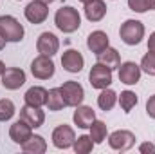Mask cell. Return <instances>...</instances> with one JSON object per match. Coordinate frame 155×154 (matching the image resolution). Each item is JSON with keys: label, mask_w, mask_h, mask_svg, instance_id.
I'll return each mask as SVG.
<instances>
[{"label": "cell", "mask_w": 155, "mask_h": 154, "mask_svg": "<svg viewBox=\"0 0 155 154\" xmlns=\"http://www.w3.org/2000/svg\"><path fill=\"white\" fill-rule=\"evenodd\" d=\"M79 2H83V4H87V2H90V0H79Z\"/></svg>", "instance_id": "obj_37"}, {"label": "cell", "mask_w": 155, "mask_h": 154, "mask_svg": "<svg viewBox=\"0 0 155 154\" xmlns=\"http://www.w3.org/2000/svg\"><path fill=\"white\" fill-rule=\"evenodd\" d=\"M148 51L155 53V31L150 35V38H148Z\"/></svg>", "instance_id": "obj_32"}, {"label": "cell", "mask_w": 155, "mask_h": 154, "mask_svg": "<svg viewBox=\"0 0 155 154\" xmlns=\"http://www.w3.org/2000/svg\"><path fill=\"white\" fill-rule=\"evenodd\" d=\"M117 102V93L116 91H112V89H101V93H99V96H97V107L101 109V111H105V113H108V111H112L114 109V105H116Z\"/></svg>", "instance_id": "obj_22"}, {"label": "cell", "mask_w": 155, "mask_h": 154, "mask_svg": "<svg viewBox=\"0 0 155 154\" xmlns=\"http://www.w3.org/2000/svg\"><path fill=\"white\" fill-rule=\"evenodd\" d=\"M148 5H150L152 11H155V0H148Z\"/></svg>", "instance_id": "obj_34"}, {"label": "cell", "mask_w": 155, "mask_h": 154, "mask_svg": "<svg viewBox=\"0 0 155 154\" xmlns=\"http://www.w3.org/2000/svg\"><path fill=\"white\" fill-rule=\"evenodd\" d=\"M119 82L124 85H135L141 80V65L135 62H124L119 67Z\"/></svg>", "instance_id": "obj_12"}, {"label": "cell", "mask_w": 155, "mask_h": 154, "mask_svg": "<svg viewBox=\"0 0 155 154\" xmlns=\"http://www.w3.org/2000/svg\"><path fill=\"white\" fill-rule=\"evenodd\" d=\"M97 62L103 64V65H107V67H110V69H117V67L121 65V56H119L117 49H114V47L108 45L105 51H101V53L97 54Z\"/></svg>", "instance_id": "obj_20"}, {"label": "cell", "mask_w": 155, "mask_h": 154, "mask_svg": "<svg viewBox=\"0 0 155 154\" xmlns=\"http://www.w3.org/2000/svg\"><path fill=\"white\" fill-rule=\"evenodd\" d=\"M24 100L27 105H35V107H41L47 102V89H43L41 85H33L27 89V93L24 94Z\"/></svg>", "instance_id": "obj_19"}, {"label": "cell", "mask_w": 155, "mask_h": 154, "mask_svg": "<svg viewBox=\"0 0 155 154\" xmlns=\"http://www.w3.org/2000/svg\"><path fill=\"white\" fill-rule=\"evenodd\" d=\"M128 7L135 13H146L150 9L148 0H128Z\"/></svg>", "instance_id": "obj_29"}, {"label": "cell", "mask_w": 155, "mask_h": 154, "mask_svg": "<svg viewBox=\"0 0 155 154\" xmlns=\"http://www.w3.org/2000/svg\"><path fill=\"white\" fill-rule=\"evenodd\" d=\"M107 134H108V129H107L105 121L94 120L92 125H90V138H92V142H94L96 145H97V143H103V142L107 140Z\"/></svg>", "instance_id": "obj_24"}, {"label": "cell", "mask_w": 155, "mask_h": 154, "mask_svg": "<svg viewBox=\"0 0 155 154\" xmlns=\"http://www.w3.org/2000/svg\"><path fill=\"white\" fill-rule=\"evenodd\" d=\"M54 62H52V56H47V54H40L36 56L33 62H31V73L33 76L38 78V80H49V78L54 76Z\"/></svg>", "instance_id": "obj_7"}, {"label": "cell", "mask_w": 155, "mask_h": 154, "mask_svg": "<svg viewBox=\"0 0 155 154\" xmlns=\"http://www.w3.org/2000/svg\"><path fill=\"white\" fill-rule=\"evenodd\" d=\"M31 136H33V127L25 120H22V118L9 127V138L15 143H18V145H22L24 142H27Z\"/></svg>", "instance_id": "obj_13"}, {"label": "cell", "mask_w": 155, "mask_h": 154, "mask_svg": "<svg viewBox=\"0 0 155 154\" xmlns=\"http://www.w3.org/2000/svg\"><path fill=\"white\" fill-rule=\"evenodd\" d=\"M119 37L126 45H137L144 38V24L139 20H126L121 24Z\"/></svg>", "instance_id": "obj_3"}, {"label": "cell", "mask_w": 155, "mask_h": 154, "mask_svg": "<svg viewBox=\"0 0 155 154\" xmlns=\"http://www.w3.org/2000/svg\"><path fill=\"white\" fill-rule=\"evenodd\" d=\"M54 24H56V27L61 33L71 35V33H74V31L79 29L81 16H79L78 9H74L72 5H61L56 11V15H54Z\"/></svg>", "instance_id": "obj_1"}, {"label": "cell", "mask_w": 155, "mask_h": 154, "mask_svg": "<svg viewBox=\"0 0 155 154\" xmlns=\"http://www.w3.org/2000/svg\"><path fill=\"white\" fill-rule=\"evenodd\" d=\"M146 113H148L150 118H153L155 120V94L153 96H150L148 102H146Z\"/></svg>", "instance_id": "obj_31"}, {"label": "cell", "mask_w": 155, "mask_h": 154, "mask_svg": "<svg viewBox=\"0 0 155 154\" xmlns=\"http://www.w3.org/2000/svg\"><path fill=\"white\" fill-rule=\"evenodd\" d=\"M139 152L141 154H155V145L150 142H144L139 145Z\"/></svg>", "instance_id": "obj_30"}, {"label": "cell", "mask_w": 155, "mask_h": 154, "mask_svg": "<svg viewBox=\"0 0 155 154\" xmlns=\"http://www.w3.org/2000/svg\"><path fill=\"white\" fill-rule=\"evenodd\" d=\"M88 82H90V85L94 89H99V91L110 87V83H112V69L99 64V62L94 64L90 73H88Z\"/></svg>", "instance_id": "obj_4"}, {"label": "cell", "mask_w": 155, "mask_h": 154, "mask_svg": "<svg viewBox=\"0 0 155 154\" xmlns=\"http://www.w3.org/2000/svg\"><path fill=\"white\" fill-rule=\"evenodd\" d=\"M74 123H76L79 129H90L92 121L96 120V113L92 107L88 105H78L76 111H74V116H72Z\"/></svg>", "instance_id": "obj_18"}, {"label": "cell", "mask_w": 155, "mask_h": 154, "mask_svg": "<svg viewBox=\"0 0 155 154\" xmlns=\"http://www.w3.org/2000/svg\"><path fill=\"white\" fill-rule=\"evenodd\" d=\"M2 85L9 91H16L25 83V73L20 67H9L2 73Z\"/></svg>", "instance_id": "obj_11"}, {"label": "cell", "mask_w": 155, "mask_h": 154, "mask_svg": "<svg viewBox=\"0 0 155 154\" xmlns=\"http://www.w3.org/2000/svg\"><path fill=\"white\" fill-rule=\"evenodd\" d=\"M4 71H5V64L0 60V76H2V73H4Z\"/></svg>", "instance_id": "obj_35"}, {"label": "cell", "mask_w": 155, "mask_h": 154, "mask_svg": "<svg viewBox=\"0 0 155 154\" xmlns=\"http://www.w3.org/2000/svg\"><path fill=\"white\" fill-rule=\"evenodd\" d=\"M60 91H61V96H63L67 107H78V105H81V102L85 98V91H83L81 83H78L74 80L63 82V85L60 87Z\"/></svg>", "instance_id": "obj_5"}, {"label": "cell", "mask_w": 155, "mask_h": 154, "mask_svg": "<svg viewBox=\"0 0 155 154\" xmlns=\"http://www.w3.org/2000/svg\"><path fill=\"white\" fill-rule=\"evenodd\" d=\"M94 142H92V138H90V134L87 136V134H83V136H79L74 140V152L76 154H88L92 149H94Z\"/></svg>", "instance_id": "obj_26"}, {"label": "cell", "mask_w": 155, "mask_h": 154, "mask_svg": "<svg viewBox=\"0 0 155 154\" xmlns=\"http://www.w3.org/2000/svg\"><path fill=\"white\" fill-rule=\"evenodd\" d=\"M0 33L7 42L18 44L24 40V26L11 15H2L0 16Z\"/></svg>", "instance_id": "obj_2"}, {"label": "cell", "mask_w": 155, "mask_h": 154, "mask_svg": "<svg viewBox=\"0 0 155 154\" xmlns=\"http://www.w3.org/2000/svg\"><path fill=\"white\" fill-rule=\"evenodd\" d=\"M24 15H25V18H27L31 24H35V26L43 24V22L47 20V16H49V4H45V2H41V0H33V2H29L27 7L24 9Z\"/></svg>", "instance_id": "obj_9"}, {"label": "cell", "mask_w": 155, "mask_h": 154, "mask_svg": "<svg viewBox=\"0 0 155 154\" xmlns=\"http://www.w3.org/2000/svg\"><path fill=\"white\" fill-rule=\"evenodd\" d=\"M119 100V105H121V109L128 114V113H132V109L137 105V102H139V98H137V94L134 93V91H123L121 93V96L117 98Z\"/></svg>", "instance_id": "obj_25"}, {"label": "cell", "mask_w": 155, "mask_h": 154, "mask_svg": "<svg viewBox=\"0 0 155 154\" xmlns=\"http://www.w3.org/2000/svg\"><path fill=\"white\" fill-rule=\"evenodd\" d=\"M110 45V40H108V35L105 31H92L87 38V47L94 53V54H99L101 51H105L107 47Z\"/></svg>", "instance_id": "obj_17"}, {"label": "cell", "mask_w": 155, "mask_h": 154, "mask_svg": "<svg viewBox=\"0 0 155 154\" xmlns=\"http://www.w3.org/2000/svg\"><path fill=\"white\" fill-rule=\"evenodd\" d=\"M45 105H47V109L49 111H61L63 107H67L65 105V100H63V96H61V91H60V87H54V89H51V91H47V102H45Z\"/></svg>", "instance_id": "obj_23"}, {"label": "cell", "mask_w": 155, "mask_h": 154, "mask_svg": "<svg viewBox=\"0 0 155 154\" xmlns=\"http://www.w3.org/2000/svg\"><path fill=\"white\" fill-rule=\"evenodd\" d=\"M141 71H144L150 76H155V53L148 51L143 56V60H141Z\"/></svg>", "instance_id": "obj_28"}, {"label": "cell", "mask_w": 155, "mask_h": 154, "mask_svg": "<svg viewBox=\"0 0 155 154\" xmlns=\"http://www.w3.org/2000/svg\"><path fill=\"white\" fill-rule=\"evenodd\" d=\"M52 145L56 149H69L74 145V140H76V134H74V129L71 125H58L54 131H52Z\"/></svg>", "instance_id": "obj_8"}, {"label": "cell", "mask_w": 155, "mask_h": 154, "mask_svg": "<svg viewBox=\"0 0 155 154\" xmlns=\"http://www.w3.org/2000/svg\"><path fill=\"white\" fill-rule=\"evenodd\" d=\"M108 145H110V149L119 151V152L130 151L135 145V134L126 129H117L108 136Z\"/></svg>", "instance_id": "obj_6"}, {"label": "cell", "mask_w": 155, "mask_h": 154, "mask_svg": "<svg viewBox=\"0 0 155 154\" xmlns=\"http://www.w3.org/2000/svg\"><path fill=\"white\" fill-rule=\"evenodd\" d=\"M15 113H16L15 103H13L11 100H7V98H2V100H0V121L11 120V118L15 116Z\"/></svg>", "instance_id": "obj_27"}, {"label": "cell", "mask_w": 155, "mask_h": 154, "mask_svg": "<svg viewBox=\"0 0 155 154\" xmlns=\"http://www.w3.org/2000/svg\"><path fill=\"white\" fill-rule=\"evenodd\" d=\"M41 2H45V4H51V2H54V0H41Z\"/></svg>", "instance_id": "obj_36"}, {"label": "cell", "mask_w": 155, "mask_h": 154, "mask_svg": "<svg viewBox=\"0 0 155 154\" xmlns=\"http://www.w3.org/2000/svg\"><path fill=\"white\" fill-rule=\"evenodd\" d=\"M20 118L22 120H25L33 129H38L43 125V121H45V113L41 111V107H35V105H24L22 109H20Z\"/></svg>", "instance_id": "obj_15"}, {"label": "cell", "mask_w": 155, "mask_h": 154, "mask_svg": "<svg viewBox=\"0 0 155 154\" xmlns=\"http://www.w3.org/2000/svg\"><path fill=\"white\" fill-rule=\"evenodd\" d=\"M61 65L67 73H79L85 65V58L76 49H67L61 56Z\"/></svg>", "instance_id": "obj_14"}, {"label": "cell", "mask_w": 155, "mask_h": 154, "mask_svg": "<svg viewBox=\"0 0 155 154\" xmlns=\"http://www.w3.org/2000/svg\"><path fill=\"white\" fill-rule=\"evenodd\" d=\"M107 15L105 0H90L85 4V16L88 22H101Z\"/></svg>", "instance_id": "obj_16"}, {"label": "cell", "mask_w": 155, "mask_h": 154, "mask_svg": "<svg viewBox=\"0 0 155 154\" xmlns=\"http://www.w3.org/2000/svg\"><path fill=\"white\" fill-rule=\"evenodd\" d=\"M5 44H7V40L4 38V37H2V33H0V51H2L4 47H5Z\"/></svg>", "instance_id": "obj_33"}, {"label": "cell", "mask_w": 155, "mask_h": 154, "mask_svg": "<svg viewBox=\"0 0 155 154\" xmlns=\"http://www.w3.org/2000/svg\"><path fill=\"white\" fill-rule=\"evenodd\" d=\"M22 151L27 152V154H43L47 151V142L43 140V136L35 134V136H31L27 142L22 143Z\"/></svg>", "instance_id": "obj_21"}, {"label": "cell", "mask_w": 155, "mask_h": 154, "mask_svg": "<svg viewBox=\"0 0 155 154\" xmlns=\"http://www.w3.org/2000/svg\"><path fill=\"white\" fill-rule=\"evenodd\" d=\"M36 49H38L40 54H47V56H54L58 51H60V40L54 33L51 31H45L41 33L36 40Z\"/></svg>", "instance_id": "obj_10"}]
</instances>
